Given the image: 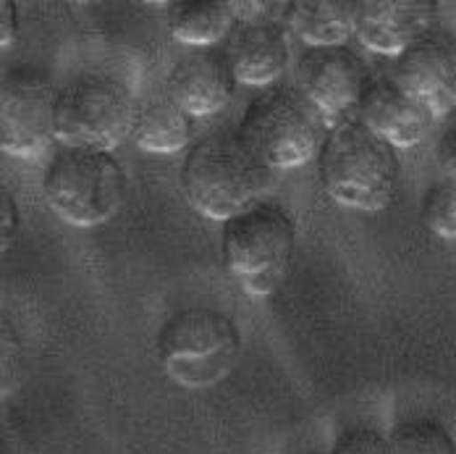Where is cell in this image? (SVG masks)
Returning <instances> with one entry per match:
<instances>
[{
	"mask_svg": "<svg viewBox=\"0 0 456 454\" xmlns=\"http://www.w3.org/2000/svg\"><path fill=\"white\" fill-rule=\"evenodd\" d=\"M179 182L186 202L200 216L226 224L260 202L271 182V166L257 158L239 129H218L189 147Z\"/></svg>",
	"mask_w": 456,
	"mask_h": 454,
	"instance_id": "1",
	"label": "cell"
},
{
	"mask_svg": "<svg viewBox=\"0 0 456 454\" xmlns=\"http://www.w3.org/2000/svg\"><path fill=\"white\" fill-rule=\"evenodd\" d=\"M320 182L330 200L354 210H383L396 200L402 163L396 147L360 119L336 124L318 155Z\"/></svg>",
	"mask_w": 456,
	"mask_h": 454,
	"instance_id": "2",
	"label": "cell"
},
{
	"mask_svg": "<svg viewBox=\"0 0 456 454\" xmlns=\"http://www.w3.org/2000/svg\"><path fill=\"white\" fill-rule=\"evenodd\" d=\"M47 205L71 227L110 221L126 200V171L105 150L66 147L53 155L43 179Z\"/></svg>",
	"mask_w": 456,
	"mask_h": 454,
	"instance_id": "3",
	"label": "cell"
},
{
	"mask_svg": "<svg viewBox=\"0 0 456 454\" xmlns=\"http://www.w3.org/2000/svg\"><path fill=\"white\" fill-rule=\"evenodd\" d=\"M294 221L273 202L260 200L224 224V263L241 289L255 297H265L283 284L294 260Z\"/></svg>",
	"mask_w": 456,
	"mask_h": 454,
	"instance_id": "4",
	"label": "cell"
},
{
	"mask_svg": "<svg viewBox=\"0 0 456 454\" xmlns=\"http://www.w3.org/2000/svg\"><path fill=\"white\" fill-rule=\"evenodd\" d=\"M328 121L299 87L263 90L244 111L239 135L271 169H297L320 155Z\"/></svg>",
	"mask_w": 456,
	"mask_h": 454,
	"instance_id": "5",
	"label": "cell"
},
{
	"mask_svg": "<svg viewBox=\"0 0 456 454\" xmlns=\"http://www.w3.org/2000/svg\"><path fill=\"white\" fill-rule=\"evenodd\" d=\"M239 347L236 323L205 305L174 313L158 334V355L166 373L189 389L221 381L236 363Z\"/></svg>",
	"mask_w": 456,
	"mask_h": 454,
	"instance_id": "6",
	"label": "cell"
},
{
	"mask_svg": "<svg viewBox=\"0 0 456 454\" xmlns=\"http://www.w3.org/2000/svg\"><path fill=\"white\" fill-rule=\"evenodd\" d=\"M139 100L121 79L85 74L58 95L55 136L66 147L113 153L134 135Z\"/></svg>",
	"mask_w": 456,
	"mask_h": 454,
	"instance_id": "7",
	"label": "cell"
},
{
	"mask_svg": "<svg viewBox=\"0 0 456 454\" xmlns=\"http://www.w3.org/2000/svg\"><path fill=\"white\" fill-rule=\"evenodd\" d=\"M61 90L32 66H13L0 79V147L8 155H37L55 136Z\"/></svg>",
	"mask_w": 456,
	"mask_h": 454,
	"instance_id": "8",
	"label": "cell"
},
{
	"mask_svg": "<svg viewBox=\"0 0 456 454\" xmlns=\"http://www.w3.org/2000/svg\"><path fill=\"white\" fill-rule=\"evenodd\" d=\"M370 85L365 61L349 45L305 47L297 61V87L333 129L360 108Z\"/></svg>",
	"mask_w": 456,
	"mask_h": 454,
	"instance_id": "9",
	"label": "cell"
},
{
	"mask_svg": "<svg viewBox=\"0 0 456 454\" xmlns=\"http://www.w3.org/2000/svg\"><path fill=\"white\" fill-rule=\"evenodd\" d=\"M391 77L436 119L446 116L456 108V37L430 29L394 61Z\"/></svg>",
	"mask_w": 456,
	"mask_h": 454,
	"instance_id": "10",
	"label": "cell"
},
{
	"mask_svg": "<svg viewBox=\"0 0 456 454\" xmlns=\"http://www.w3.org/2000/svg\"><path fill=\"white\" fill-rule=\"evenodd\" d=\"M436 0H357V37L380 55L399 58L422 35L436 29Z\"/></svg>",
	"mask_w": 456,
	"mask_h": 454,
	"instance_id": "11",
	"label": "cell"
},
{
	"mask_svg": "<svg viewBox=\"0 0 456 454\" xmlns=\"http://www.w3.org/2000/svg\"><path fill=\"white\" fill-rule=\"evenodd\" d=\"M357 113L365 127L391 142L396 150L419 144L436 124V116L410 92L402 90L391 74L370 79Z\"/></svg>",
	"mask_w": 456,
	"mask_h": 454,
	"instance_id": "12",
	"label": "cell"
},
{
	"mask_svg": "<svg viewBox=\"0 0 456 454\" xmlns=\"http://www.w3.org/2000/svg\"><path fill=\"white\" fill-rule=\"evenodd\" d=\"M166 90L191 119H202L226 108L236 90V77L226 53L194 47L174 63Z\"/></svg>",
	"mask_w": 456,
	"mask_h": 454,
	"instance_id": "13",
	"label": "cell"
},
{
	"mask_svg": "<svg viewBox=\"0 0 456 454\" xmlns=\"http://www.w3.org/2000/svg\"><path fill=\"white\" fill-rule=\"evenodd\" d=\"M224 53L236 82L268 87L289 66V37L275 16L249 19L236 24Z\"/></svg>",
	"mask_w": 456,
	"mask_h": 454,
	"instance_id": "14",
	"label": "cell"
},
{
	"mask_svg": "<svg viewBox=\"0 0 456 454\" xmlns=\"http://www.w3.org/2000/svg\"><path fill=\"white\" fill-rule=\"evenodd\" d=\"M286 27L307 47L346 45L357 32V0L286 3Z\"/></svg>",
	"mask_w": 456,
	"mask_h": 454,
	"instance_id": "15",
	"label": "cell"
},
{
	"mask_svg": "<svg viewBox=\"0 0 456 454\" xmlns=\"http://www.w3.org/2000/svg\"><path fill=\"white\" fill-rule=\"evenodd\" d=\"M194 119L166 92H150L139 100L134 139L142 150L171 155L183 150L191 142Z\"/></svg>",
	"mask_w": 456,
	"mask_h": 454,
	"instance_id": "16",
	"label": "cell"
},
{
	"mask_svg": "<svg viewBox=\"0 0 456 454\" xmlns=\"http://www.w3.org/2000/svg\"><path fill=\"white\" fill-rule=\"evenodd\" d=\"M174 40L191 47H213L236 29L239 16L231 0H174L166 11Z\"/></svg>",
	"mask_w": 456,
	"mask_h": 454,
	"instance_id": "17",
	"label": "cell"
},
{
	"mask_svg": "<svg viewBox=\"0 0 456 454\" xmlns=\"http://www.w3.org/2000/svg\"><path fill=\"white\" fill-rule=\"evenodd\" d=\"M388 450L391 454H456V442L438 420L417 417L388 433Z\"/></svg>",
	"mask_w": 456,
	"mask_h": 454,
	"instance_id": "18",
	"label": "cell"
},
{
	"mask_svg": "<svg viewBox=\"0 0 456 454\" xmlns=\"http://www.w3.org/2000/svg\"><path fill=\"white\" fill-rule=\"evenodd\" d=\"M422 221L433 234L456 239V179L436 182L422 200Z\"/></svg>",
	"mask_w": 456,
	"mask_h": 454,
	"instance_id": "19",
	"label": "cell"
},
{
	"mask_svg": "<svg viewBox=\"0 0 456 454\" xmlns=\"http://www.w3.org/2000/svg\"><path fill=\"white\" fill-rule=\"evenodd\" d=\"M333 454H391V450H388V436H383L375 428L357 425L336 439Z\"/></svg>",
	"mask_w": 456,
	"mask_h": 454,
	"instance_id": "20",
	"label": "cell"
},
{
	"mask_svg": "<svg viewBox=\"0 0 456 454\" xmlns=\"http://www.w3.org/2000/svg\"><path fill=\"white\" fill-rule=\"evenodd\" d=\"M436 158H438V166H441L444 177L456 179V124L441 135L438 147H436Z\"/></svg>",
	"mask_w": 456,
	"mask_h": 454,
	"instance_id": "21",
	"label": "cell"
},
{
	"mask_svg": "<svg viewBox=\"0 0 456 454\" xmlns=\"http://www.w3.org/2000/svg\"><path fill=\"white\" fill-rule=\"evenodd\" d=\"M16 37H19L16 3H13V0H3V3H0V45H13Z\"/></svg>",
	"mask_w": 456,
	"mask_h": 454,
	"instance_id": "22",
	"label": "cell"
},
{
	"mask_svg": "<svg viewBox=\"0 0 456 454\" xmlns=\"http://www.w3.org/2000/svg\"><path fill=\"white\" fill-rule=\"evenodd\" d=\"M0 208H3V221H0V239H3V250L8 247V242H11V236H13V231H16V224H19V213H16V200H13V194H8V189L3 186V202H0Z\"/></svg>",
	"mask_w": 456,
	"mask_h": 454,
	"instance_id": "23",
	"label": "cell"
}]
</instances>
